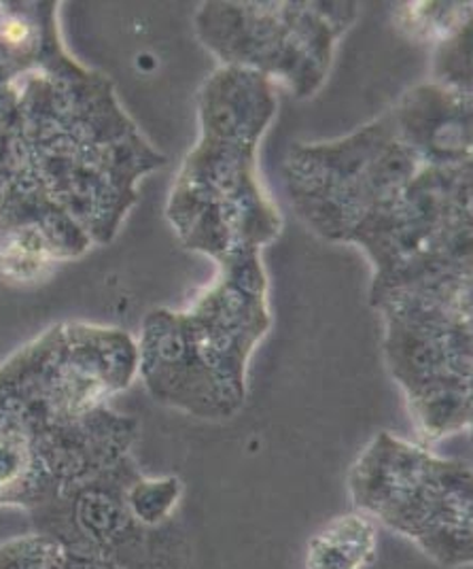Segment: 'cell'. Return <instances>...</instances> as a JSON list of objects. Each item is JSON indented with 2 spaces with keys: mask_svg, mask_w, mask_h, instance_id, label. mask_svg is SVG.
<instances>
[{
  "mask_svg": "<svg viewBox=\"0 0 473 569\" xmlns=\"http://www.w3.org/2000/svg\"><path fill=\"white\" fill-rule=\"evenodd\" d=\"M379 527L363 512L325 522L306 545V569H370L376 561Z\"/></svg>",
  "mask_w": 473,
  "mask_h": 569,
  "instance_id": "277c9868",
  "label": "cell"
},
{
  "mask_svg": "<svg viewBox=\"0 0 473 569\" xmlns=\"http://www.w3.org/2000/svg\"><path fill=\"white\" fill-rule=\"evenodd\" d=\"M141 475L128 457L115 468L72 487L30 512L34 533L119 569H188L190 546L177 522L142 525L128 506V487Z\"/></svg>",
  "mask_w": 473,
  "mask_h": 569,
  "instance_id": "3957f363",
  "label": "cell"
},
{
  "mask_svg": "<svg viewBox=\"0 0 473 569\" xmlns=\"http://www.w3.org/2000/svg\"><path fill=\"white\" fill-rule=\"evenodd\" d=\"M225 263V279L188 312H151L139 377L160 402L200 419H230L246 398L249 357L270 328L258 258Z\"/></svg>",
  "mask_w": 473,
  "mask_h": 569,
  "instance_id": "6da1fadb",
  "label": "cell"
},
{
  "mask_svg": "<svg viewBox=\"0 0 473 569\" xmlns=\"http://www.w3.org/2000/svg\"><path fill=\"white\" fill-rule=\"evenodd\" d=\"M183 498V485L174 476L144 478L139 475L128 487V506L147 527H164L174 522V512Z\"/></svg>",
  "mask_w": 473,
  "mask_h": 569,
  "instance_id": "5b68a950",
  "label": "cell"
},
{
  "mask_svg": "<svg viewBox=\"0 0 473 569\" xmlns=\"http://www.w3.org/2000/svg\"><path fill=\"white\" fill-rule=\"evenodd\" d=\"M349 489L356 512L416 546L433 563H473L472 470L421 445L380 433L356 459Z\"/></svg>",
  "mask_w": 473,
  "mask_h": 569,
  "instance_id": "7a4b0ae2",
  "label": "cell"
}]
</instances>
